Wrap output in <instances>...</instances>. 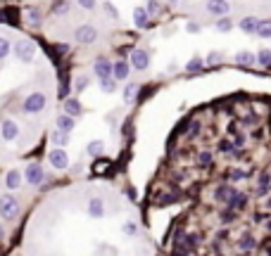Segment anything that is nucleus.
Here are the masks:
<instances>
[{"label":"nucleus","instance_id":"1","mask_svg":"<svg viewBox=\"0 0 271 256\" xmlns=\"http://www.w3.org/2000/svg\"><path fill=\"white\" fill-rule=\"evenodd\" d=\"M22 256H155L140 214L107 183H76L48 197L26 225Z\"/></svg>","mask_w":271,"mask_h":256},{"label":"nucleus","instance_id":"2","mask_svg":"<svg viewBox=\"0 0 271 256\" xmlns=\"http://www.w3.org/2000/svg\"><path fill=\"white\" fill-rule=\"evenodd\" d=\"M79 3H81L84 8H88V10H91V8H93V5H95V0H79Z\"/></svg>","mask_w":271,"mask_h":256}]
</instances>
